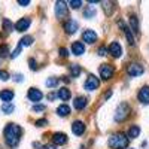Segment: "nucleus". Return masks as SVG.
<instances>
[{"mask_svg": "<svg viewBox=\"0 0 149 149\" xmlns=\"http://www.w3.org/2000/svg\"><path fill=\"white\" fill-rule=\"evenodd\" d=\"M128 137L125 134H122V133H119V134H113L112 137L109 139V146L112 148V149H125L127 146H128Z\"/></svg>", "mask_w": 149, "mask_h": 149, "instance_id": "nucleus-2", "label": "nucleus"}, {"mask_svg": "<svg viewBox=\"0 0 149 149\" xmlns=\"http://www.w3.org/2000/svg\"><path fill=\"white\" fill-rule=\"evenodd\" d=\"M140 134V127L139 125H131L130 130H128V139H136L139 137Z\"/></svg>", "mask_w": 149, "mask_h": 149, "instance_id": "nucleus-21", "label": "nucleus"}, {"mask_svg": "<svg viewBox=\"0 0 149 149\" xmlns=\"http://www.w3.org/2000/svg\"><path fill=\"white\" fill-rule=\"evenodd\" d=\"M0 79H2V81H8L9 79V73L6 70H0Z\"/></svg>", "mask_w": 149, "mask_h": 149, "instance_id": "nucleus-33", "label": "nucleus"}, {"mask_svg": "<svg viewBox=\"0 0 149 149\" xmlns=\"http://www.w3.org/2000/svg\"><path fill=\"white\" fill-rule=\"evenodd\" d=\"M84 17H85V18H93V17H95V8H94V6H85V8H84Z\"/></svg>", "mask_w": 149, "mask_h": 149, "instance_id": "nucleus-24", "label": "nucleus"}, {"mask_svg": "<svg viewBox=\"0 0 149 149\" xmlns=\"http://www.w3.org/2000/svg\"><path fill=\"white\" fill-rule=\"evenodd\" d=\"M82 39H84V42H86V43H94V42L97 40V34H95V31H93V30H85L84 34H82Z\"/></svg>", "mask_w": 149, "mask_h": 149, "instance_id": "nucleus-14", "label": "nucleus"}, {"mask_svg": "<svg viewBox=\"0 0 149 149\" xmlns=\"http://www.w3.org/2000/svg\"><path fill=\"white\" fill-rule=\"evenodd\" d=\"M3 30H5L6 33H9V31L14 30V24H12L8 18H5V19H3Z\"/></svg>", "mask_w": 149, "mask_h": 149, "instance_id": "nucleus-28", "label": "nucleus"}, {"mask_svg": "<svg viewBox=\"0 0 149 149\" xmlns=\"http://www.w3.org/2000/svg\"><path fill=\"white\" fill-rule=\"evenodd\" d=\"M72 131L76 134V136L84 134V131H85V124H84L82 121H74V122L72 124Z\"/></svg>", "mask_w": 149, "mask_h": 149, "instance_id": "nucleus-15", "label": "nucleus"}, {"mask_svg": "<svg viewBox=\"0 0 149 149\" xmlns=\"http://www.w3.org/2000/svg\"><path fill=\"white\" fill-rule=\"evenodd\" d=\"M30 24H31V21H30V18H21L17 24H15V29H17V31H24V30H27L29 27H30Z\"/></svg>", "mask_w": 149, "mask_h": 149, "instance_id": "nucleus-10", "label": "nucleus"}, {"mask_svg": "<svg viewBox=\"0 0 149 149\" xmlns=\"http://www.w3.org/2000/svg\"><path fill=\"white\" fill-rule=\"evenodd\" d=\"M64 30H66V33H69V34L76 33V30H78V21H74V19H72V18H70L69 21H66Z\"/></svg>", "mask_w": 149, "mask_h": 149, "instance_id": "nucleus-13", "label": "nucleus"}, {"mask_svg": "<svg viewBox=\"0 0 149 149\" xmlns=\"http://www.w3.org/2000/svg\"><path fill=\"white\" fill-rule=\"evenodd\" d=\"M27 97L30 98L31 102H40L42 100V97H43V94L40 93V90H37V88H30L29 90V94H27Z\"/></svg>", "mask_w": 149, "mask_h": 149, "instance_id": "nucleus-9", "label": "nucleus"}, {"mask_svg": "<svg viewBox=\"0 0 149 149\" xmlns=\"http://www.w3.org/2000/svg\"><path fill=\"white\" fill-rule=\"evenodd\" d=\"M57 95H58V97H60L63 102H67L69 98H70V91H69V90L66 88V86H64V88H60V90H58Z\"/></svg>", "mask_w": 149, "mask_h": 149, "instance_id": "nucleus-22", "label": "nucleus"}, {"mask_svg": "<svg viewBox=\"0 0 149 149\" xmlns=\"http://www.w3.org/2000/svg\"><path fill=\"white\" fill-rule=\"evenodd\" d=\"M118 24H119V27L124 30V33H125V36H127V40H128V43L130 45H134L136 43V40H134V36H133V33H131V30L124 24V21H118Z\"/></svg>", "mask_w": 149, "mask_h": 149, "instance_id": "nucleus-12", "label": "nucleus"}, {"mask_svg": "<svg viewBox=\"0 0 149 149\" xmlns=\"http://www.w3.org/2000/svg\"><path fill=\"white\" fill-rule=\"evenodd\" d=\"M14 91L12 90H3L2 93H0V98L5 102V103H10L12 102V98H14Z\"/></svg>", "mask_w": 149, "mask_h": 149, "instance_id": "nucleus-18", "label": "nucleus"}, {"mask_svg": "<svg viewBox=\"0 0 149 149\" xmlns=\"http://www.w3.org/2000/svg\"><path fill=\"white\" fill-rule=\"evenodd\" d=\"M58 52H60L61 57H64V58L69 55V52H67V49H66V48H60V51H58Z\"/></svg>", "mask_w": 149, "mask_h": 149, "instance_id": "nucleus-36", "label": "nucleus"}, {"mask_svg": "<svg viewBox=\"0 0 149 149\" xmlns=\"http://www.w3.org/2000/svg\"><path fill=\"white\" fill-rule=\"evenodd\" d=\"M18 5H21V6H27V5H30V0H18Z\"/></svg>", "mask_w": 149, "mask_h": 149, "instance_id": "nucleus-39", "label": "nucleus"}, {"mask_svg": "<svg viewBox=\"0 0 149 149\" xmlns=\"http://www.w3.org/2000/svg\"><path fill=\"white\" fill-rule=\"evenodd\" d=\"M73 106H74V109L82 110L86 106V98L85 97H76V98H74V102H73Z\"/></svg>", "mask_w": 149, "mask_h": 149, "instance_id": "nucleus-19", "label": "nucleus"}, {"mask_svg": "<svg viewBox=\"0 0 149 149\" xmlns=\"http://www.w3.org/2000/svg\"><path fill=\"white\" fill-rule=\"evenodd\" d=\"M113 73H115V67L110 66V64H103V66L100 67V76H102L104 81L113 78Z\"/></svg>", "mask_w": 149, "mask_h": 149, "instance_id": "nucleus-5", "label": "nucleus"}, {"mask_svg": "<svg viewBox=\"0 0 149 149\" xmlns=\"http://www.w3.org/2000/svg\"><path fill=\"white\" fill-rule=\"evenodd\" d=\"M8 55H9V46L8 45H2V46H0V57L5 58Z\"/></svg>", "mask_w": 149, "mask_h": 149, "instance_id": "nucleus-30", "label": "nucleus"}, {"mask_svg": "<svg viewBox=\"0 0 149 149\" xmlns=\"http://www.w3.org/2000/svg\"><path fill=\"white\" fill-rule=\"evenodd\" d=\"M128 113H130V107H128V104H127V103H121V104H119V107H118V110H116L115 121L122 122L124 119H125V118L128 116Z\"/></svg>", "mask_w": 149, "mask_h": 149, "instance_id": "nucleus-3", "label": "nucleus"}, {"mask_svg": "<svg viewBox=\"0 0 149 149\" xmlns=\"http://www.w3.org/2000/svg\"><path fill=\"white\" fill-rule=\"evenodd\" d=\"M66 5L67 3L63 2V0H60V2L55 3V15H57V18L63 19V18L67 17V6Z\"/></svg>", "mask_w": 149, "mask_h": 149, "instance_id": "nucleus-4", "label": "nucleus"}, {"mask_svg": "<svg viewBox=\"0 0 149 149\" xmlns=\"http://www.w3.org/2000/svg\"><path fill=\"white\" fill-rule=\"evenodd\" d=\"M98 85H100V81H98V78H95L94 74H90V76L86 78V82H85V90L94 91V90L98 88Z\"/></svg>", "mask_w": 149, "mask_h": 149, "instance_id": "nucleus-6", "label": "nucleus"}, {"mask_svg": "<svg viewBox=\"0 0 149 149\" xmlns=\"http://www.w3.org/2000/svg\"><path fill=\"white\" fill-rule=\"evenodd\" d=\"M130 30H133L136 34H139V19H137V17H136V15H131L130 17Z\"/></svg>", "mask_w": 149, "mask_h": 149, "instance_id": "nucleus-20", "label": "nucleus"}, {"mask_svg": "<svg viewBox=\"0 0 149 149\" xmlns=\"http://www.w3.org/2000/svg\"><path fill=\"white\" fill-rule=\"evenodd\" d=\"M98 54H100V55H106V54H107V48L102 46L100 49H98Z\"/></svg>", "mask_w": 149, "mask_h": 149, "instance_id": "nucleus-38", "label": "nucleus"}, {"mask_svg": "<svg viewBox=\"0 0 149 149\" xmlns=\"http://www.w3.org/2000/svg\"><path fill=\"white\" fill-rule=\"evenodd\" d=\"M143 72H145L143 66H140L137 63L128 64V67H127V73L130 74V76H140V74H143Z\"/></svg>", "mask_w": 149, "mask_h": 149, "instance_id": "nucleus-7", "label": "nucleus"}, {"mask_svg": "<svg viewBox=\"0 0 149 149\" xmlns=\"http://www.w3.org/2000/svg\"><path fill=\"white\" fill-rule=\"evenodd\" d=\"M137 98H139V102H140V103H143V104H149V86H148V85H145L143 88L139 91Z\"/></svg>", "mask_w": 149, "mask_h": 149, "instance_id": "nucleus-8", "label": "nucleus"}, {"mask_svg": "<svg viewBox=\"0 0 149 149\" xmlns=\"http://www.w3.org/2000/svg\"><path fill=\"white\" fill-rule=\"evenodd\" d=\"M29 64H30V69H31V70H34V69L37 67V66H36V61H34L33 58H30V60H29Z\"/></svg>", "mask_w": 149, "mask_h": 149, "instance_id": "nucleus-37", "label": "nucleus"}, {"mask_svg": "<svg viewBox=\"0 0 149 149\" xmlns=\"http://www.w3.org/2000/svg\"><path fill=\"white\" fill-rule=\"evenodd\" d=\"M72 52L74 55H82L85 52V46L82 42H73L72 43Z\"/></svg>", "mask_w": 149, "mask_h": 149, "instance_id": "nucleus-17", "label": "nucleus"}, {"mask_svg": "<svg viewBox=\"0 0 149 149\" xmlns=\"http://www.w3.org/2000/svg\"><path fill=\"white\" fill-rule=\"evenodd\" d=\"M21 48H22L21 45H18V46H17V49H15L14 52H12V58H15V57H18V55H19V52H21Z\"/></svg>", "mask_w": 149, "mask_h": 149, "instance_id": "nucleus-34", "label": "nucleus"}, {"mask_svg": "<svg viewBox=\"0 0 149 149\" xmlns=\"http://www.w3.org/2000/svg\"><path fill=\"white\" fill-rule=\"evenodd\" d=\"M57 85H58V78H48L46 79V86H49V88H54Z\"/></svg>", "mask_w": 149, "mask_h": 149, "instance_id": "nucleus-29", "label": "nucleus"}, {"mask_svg": "<svg viewBox=\"0 0 149 149\" xmlns=\"http://www.w3.org/2000/svg\"><path fill=\"white\" fill-rule=\"evenodd\" d=\"M57 113H58L60 116H67V115L70 113V107H69L67 104H61V106L57 107Z\"/></svg>", "mask_w": 149, "mask_h": 149, "instance_id": "nucleus-23", "label": "nucleus"}, {"mask_svg": "<svg viewBox=\"0 0 149 149\" xmlns=\"http://www.w3.org/2000/svg\"><path fill=\"white\" fill-rule=\"evenodd\" d=\"M109 52H110L112 55H113L115 58L121 57V55H122V48H121L119 42H112V43H110V46H109Z\"/></svg>", "mask_w": 149, "mask_h": 149, "instance_id": "nucleus-11", "label": "nucleus"}, {"mask_svg": "<svg viewBox=\"0 0 149 149\" xmlns=\"http://www.w3.org/2000/svg\"><path fill=\"white\" fill-rule=\"evenodd\" d=\"M48 98H49V100H52V98H55V94H52V93H51V94L48 95Z\"/></svg>", "mask_w": 149, "mask_h": 149, "instance_id": "nucleus-42", "label": "nucleus"}, {"mask_svg": "<svg viewBox=\"0 0 149 149\" xmlns=\"http://www.w3.org/2000/svg\"><path fill=\"white\" fill-rule=\"evenodd\" d=\"M2 110H3V113L9 115V113H12V112L15 110V106L12 104V103H3L2 104Z\"/></svg>", "mask_w": 149, "mask_h": 149, "instance_id": "nucleus-25", "label": "nucleus"}, {"mask_svg": "<svg viewBox=\"0 0 149 149\" xmlns=\"http://www.w3.org/2000/svg\"><path fill=\"white\" fill-rule=\"evenodd\" d=\"M110 95H112V91H107V93L104 94V97H106V98H107V97H110Z\"/></svg>", "mask_w": 149, "mask_h": 149, "instance_id": "nucleus-43", "label": "nucleus"}, {"mask_svg": "<svg viewBox=\"0 0 149 149\" xmlns=\"http://www.w3.org/2000/svg\"><path fill=\"white\" fill-rule=\"evenodd\" d=\"M33 110H34V112H40V110H45V106H43V104H34V106H33Z\"/></svg>", "mask_w": 149, "mask_h": 149, "instance_id": "nucleus-35", "label": "nucleus"}, {"mask_svg": "<svg viewBox=\"0 0 149 149\" xmlns=\"http://www.w3.org/2000/svg\"><path fill=\"white\" fill-rule=\"evenodd\" d=\"M33 43V37L31 36H24L22 39L19 40V45L21 46H30Z\"/></svg>", "mask_w": 149, "mask_h": 149, "instance_id": "nucleus-26", "label": "nucleus"}, {"mask_svg": "<svg viewBox=\"0 0 149 149\" xmlns=\"http://www.w3.org/2000/svg\"><path fill=\"white\" fill-rule=\"evenodd\" d=\"M34 125H36V127H43V125H48V121H46V119H37V121L34 122Z\"/></svg>", "mask_w": 149, "mask_h": 149, "instance_id": "nucleus-32", "label": "nucleus"}, {"mask_svg": "<svg viewBox=\"0 0 149 149\" xmlns=\"http://www.w3.org/2000/svg\"><path fill=\"white\" fill-rule=\"evenodd\" d=\"M69 6L73 9H78L79 6H82V2L81 0H72V2H69Z\"/></svg>", "mask_w": 149, "mask_h": 149, "instance_id": "nucleus-31", "label": "nucleus"}, {"mask_svg": "<svg viewBox=\"0 0 149 149\" xmlns=\"http://www.w3.org/2000/svg\"><path fill=\"white\" fill-rule=\"evenodd\" d=\"M21 78H22L21 74H15V81H17V82H19V81H21Z\"/></svg>", "mask_w": 149, "mask_h": 149, "instance_id": "nucleus-41", "label": "nucleus"}, {"mask_svg": "<svg viewBox=\"0 0 149 149\" xmlns=\"http://www.w3.org/2000/svg\"><path fill=\"white\" fill-rule=\"evenodd\" d=\"M70 73H72V76H73V78L79 76V74H81V66H78V64H72V66H70Z\"/></svg>", "mask_w": 149, "mask_h": 149, "instance_id": "nucleus-27", "label": "nucleus"}, {"mask_svg": "<svg viewBox=\"0 0 149 149\" xmlns=\"http://www.w3.org/2000/svg\"><path fill=\"white\" fill-rule=\"evenodd\" d=\"M43 149H58V148H57V146H54V145H46Z\"/></svg>", "mask_w": 149, "mask_h": 149, "instance_id": "nucleus-40", "label": "nucleus"}, {"mask_svg": "<svg viewBox=\"0 0 149 149\" xmlns=\"http://www.w3.org/2000/svg\"><path fill=\"white\" fill-rule=\"evenodd\" d=\"M52 142L57 145V146H61V145H66L67 143V136L64 133H55L52 136Z\"/></svg>", "mask_w": 149, "mask_h": 149, "instance_id": "nucleus-16", "label": "nucleus"}, {"mask_svg": "<svg viewBox=\"0 0 149 149\" xmlns=\"http://www.w3.org/2000/svg\"><path fill=\"white\" fill-rule=\"evenodd\" d=\"M21 127L17 125V124H8L5 127V131H3V136H5V142L8 146L10 148H15L19 142V137H21Z\"/></svg>", "mask_w": 149, "mask_h": 149, "instance_id": "nucleus-1", "label": "nucleus"}]
</instances>
